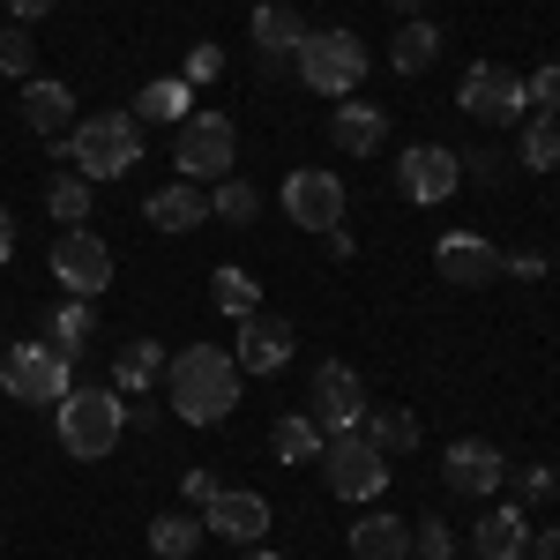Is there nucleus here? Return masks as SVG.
Wrapping results in <instances>:
<instances>
[{
  "label": "nucleus",
  "mask_w": 560,
  "mask_h": 560,
  "mask_svg": "<svg viewBox=\"0 0 560 560\" xmlns=\"http://www.w3.org/2000/svg\"><path fill=\"white\" fill-rule=\"evenodd\" d=\"M433 269H441L448 284L478 292V284H493V277H501V247H493V240H478V232H448V240L433 247Z\"/></svg>",
  "instance_id": "ddd939ff"
},
{
  "label": "nucleus",
  "mask_w": 560,
  "mask_h": 560,
  "mask_svg": "<svg viewBox=\"0 0 560 560\" xmlns=\"http://www.w3.org/2000/svg\"><path fill=\"white\" fill-rule=\"evenodd\" d=\"M366 441H374V448H382V456H396V448H419V419H411V411H366Z\"/></svg>",
  "instance_id": "c756f323"
},
{
  "label": "nucleus",
  "mask_w": 560,
  "mask_h": 560,
  "mask_svg": "<svg viewBox=\"0 0 560 560\" xmlns=\"http://www.w3.org/2000/svg\"><path fill=\"white\" fill-rule=\"evenodd\" d=\"M187 105H195V90L179 83V75H158V83H142V97H135V120L142 128H187Z\"/></svg>",
  "instance_id": "aec40b11"
},
{
  "label": "nucleus",
  "mask_w": 560,
  "mask_h": 560,
  "mask_svg": "<svg viewBox=\"0 0 560 560\" xmlns=\"http://www.w3.org/2000/svg\"><path fill=\"white\" fill-rule=\"evenodd\" d=\"M411 560H456V530L433 523V516H419L411 523Z\"/></svg>",
  "instance_id": "f704fd0d"
},
{
  "label": "nucleus",
  "mask_w": 560,
  "mask_h": 560,
  "mask_svg": "<svg viewBox=\"0 0 560 560\" xmlns=\"http://www.w3.org/2000/svg\"><path fill=\"white\" fill-rule=\"evenodd\" d=\"M351 553L359 560H411V516H388V509L359 516L351 523Z\"/></svg>",
  "instance_id": "a211bd4d"
},
{
  "label": "nucleus",
  "mask_w": 560,
  "mask_h": 560,
  "mask_svg": "<svg viewBox=\"0 0 560 560\" xmlns=\"http://www.w3.org/2000/svg\"><path fill=\"white\" fill-rule=\"evenodd\" d=\"M284 210L300 232H337L345 224V179L337 173H292L284 179Z\"/></svg>",
  "instance_id": "f8f14e48"
},
{
  "label": "nucleus",
  "mask_w": 560,
  "mask_h": 560,
  "mask_svg": "<svg viewBox=\"0 0 560 560\" xmlns=\"http://www.w3.org/2000/svg\"><path fill=\"white\" fill-rule=\"evenodd\" d=\"M210 300H217V314L247 322V314H255V300H261V284L247 277V269H217V277H210Z\"/></svg>",
  "instance_id": "c85d7f7f"
},
{
  "label": "nucleus",
  "mask_w": 560,
  "mask_h": 560,
  "mask_svg": "<svg viewBox=\"0 0 560 560\" xmlns=\"http://www.w3.org/2000/svg\"><path fill=\"white\" fill-rule=\"evenodd\" d=\"M0 382L15 404H60L68 388H75V359L60 345H15L0 359Z\"/></svg>",
  "instance_id": "0eeeda50"
},
{
  "label": "nucleus",
  "mask_w": 560,
  "mask_h": 560,
  "mask_svg": "<svg viewBox=\"0 0 560 560\" xmlns=\"http://www.w3.org/2000/svg\"><path fill=\"white\" fill-rule=\"evenodd\" d=\"M329 135H337V150H351V158H366V150H382V105H337V120H329Z\"/></svg>",
  "instance_id": "b1692460"
},
{
  "label": "nucleus",
  "mask_w": 560,
  "mask_h": 560,
  "mask_svg": "<svg viewBox=\"0 0 560 560\" xmlns=\"http://www.w3.org/2000/svg\"><path fill=\"white\" fill-rule=\"evenodd\" d=\"M45 210H52V224H83L90 217V179L83 173H52L45 179Z\"/></svg>",
  "instance_id": "cd10ccee"
},
{
  "label": "nucleus",
  "mask_w": 560,
  "mask_h": 560,
  "mask_svg": "<svg viewBox=\"0 0 560 560\" xmlns=\"http://www.w3.org/2000/svg\"><path fill=\"white\" fill-rule=\"evenodd\" d=\"M142 217H150L158 232H195V224L210 217V202H202V195H195L187 179H173V187H158V195L142 202Z\"/></svg>",
  "instance_id": "412c9836"
},
{
  "label": "nucleus",
  "mask_w": 560,
  "mask_h": 560,
  "mask_svg": "<svg viewBox=\"0 0 560 560\" xmlns=\"http://www.w3.org/2000/svg\"><path fill=\"white\" fill-rule=\"evenodd\" d=\"M68 165L97 187V179H128L142 165V120L135 113H90L68 128Z\"/></svg>",
  "instance_id": "f03ea898"
},
{
  "label": "nucleus",
  "mask_w": 560,
  "mask_h": 560,
  "mask_svg": "<svg viewBox=\"0 0 560 560\" xmlns=\"http://www.w3.org/2000/svg\"><path fill=\"white\" fill-rule=\"evenodd\" d=\"M269 448H277V464H322V448H329V433L314 427L306 411H284V419L269 427Z\"/></svg>",
  "instance_id": "4be33fe9"
},
{
  "label": "nucleus",
  "mask_w": 560,
  "mask_h": 560,
  "mask_svg": "<svg viewBox=\"0 0 560 560\" xmlns=\"http://www.w3.org/2000/svg\"><path fill=\"white\" fill-rule=\"evenodd\" d=\"M396 187H404V202H448L464 187V158L448 142H411L396 165Z\"/></svg>",
  "instance_id": "1a4fd4ad"
},
{
  "label": "nucleus",
  "mask_w": 560,
  "mask_h": 560,
  "mask_svg": "<svg viewBox=\"0 0 560 560\" xmlns=\"http://www.w3.org/2000/svg\"><path fill=\"white\" fill-rule=\"evenodd\" d=\"M15 255V224H8V210H0V261Z\"/></svg>",
  "instance_id": "37998d69"
},
{
  "label": "nucleus",
  "mask_w": 560,
  "mask_h": 560,
  "mask_svg": "<svg viewBox=\"0 0 560 560\" xmlns=\"http://www.w3.org/2000/svg\"><path fill=\"white\" fill-rule=\"evenodd\" d=\"M165 374V345H150V337H135L128 351H120V366H113V388L120 396H135V388H150Z\"/></svg>",
  "instance_id": "bb28decb"
},
{
  "label": "nucleus",
  "mask_w": 560,
  "mask_h": 560,
  "mask_svg": "<svg viewBox=\"0 0 560 560\" xmlns=\"http://www.w3.org/2000/svg\"><path fill=\"white\" fill-rule=\"evenodd\" d=\"M501 269H516V277H538V269H546V255H530V247H523V255H501Z\"/></svg>",
  "instance_id": "58836bf2"
},
{
  "label": "nucleus",
  "mask_w": 560,
  "mask_h": 560,
  "mask_svg": "<svg viewBox=\"0 0 560 560\" xmlns=\"http://www.w3.org/2000/svg\"><path fill=\"white\" fill-rule=\"evenodd\" d=\"M179 493H187L195 509H210V501H217V478L210 471H187V486H179Z\"/></svg>",
  "instance_id": "4c0bfd02"
},
{
  "label": "nucleus",
  "mask_w": 560,
  "mask_h": 560,
  "mask_svg": "<svg viewBox=\"0 0 560 560\" xmlns=\"http://www.w3.org/2000/svg\"><path fill=\"white\" fill-rule=\"evenodd\" d=\"M523 493H530V501H546V493H553V471H538V464H530V471H523Z\"/></svg>",
  "instance_id": "ea45409f"
},
{
  "label": "nucleus",
  "mask_w": 560,
  "mask_h": 560,
  "mask_svg": "<svg viewBox=\"0 0 560 560\" xmlns=\"http://www.w3.org/2000/svg\"><path fill=\"white\" fill-rule=\"evenodd\" d=\"M173 165L179 179H232L240 165V135L224 113H187V128L173 135Z\"/></svg>",
  "instance_id": "39448f33"
},
{
  "label": "nucleus",
  "mask_w": 560,
  "mask_h": 560,
  "mask_svg": "<svg viewBox=\"0 0 560 560\" xmlns=\"http://www.w3.org/2000/svg\"><path fill=\"white\" fill-rule=\"evenodd\" d=\"M90 329H97V314H90V300H60V306H52V345L68 351V359H75V351L90 345Z\"/></svg>",
  "instance_id": "2f4dec72"
},
{
  "label": "nucleus",
  "mask_w": 560,
  "mask_h": 560,
  "mask_svg": "<svg viewBox=\"0 0 560 560\" xmlns=\"http://www.w3.org/2000/svg\"><path fill=\"white\" fill-rule=\"evenodd\" d=\"M255 45H261V52H292V45H306L300 0H261V8H255Z\"/></svg>",
  "instance_id": "5701e85b"
},
{
  "label": "nucleus",
  "mask_w": 560,
  "mask_h": 560,
  "mask_svg": "<svg viewBox=\"0 0 560 560\" xmlns=\"http://www.w3.org/2000/svg\"><path fill=\"white\" fill-rule=\"evenodd\" d=\"M314 427L322 433L366 427V388H359V374H351L345 359H322L314 366Z\"/></svg>",
  "instance_id": "9b49d317"
},
{
  "label": "nucleus",
  "mask_w": 560,
  "mask_h": 560,
  "mask_svg": "<svg viewBox=\"0 0 560 560\" xmlns=\"http://www.w3.org/2000/svg\"><path fill=\"white\" fill-rule=\"evenodd\" d=\"M530 560H560V530H538V546H530Z\"/></svg>",
  "instance_id": "a19ab883"
},
{
  "label": "nucleus",
  "mask_w": 560,
  "mask_h": 560,
  "mask_svg": "<svg viewBox=\"0 0 560 560\" xmlns=\"http://www.w3.org/2000/svg\"><path fill=\"white\" fill-rule=\"evenodd\" d=\"M441 471H448V486H456V493H471V501H478V493H493V486L509 478V456H501L493 441H456Z\"/></svg>",
  "instance_id": "dca6fc26"
},
{
  "label": "nucleus",
  "mask_w": 560,
  "mask_h": 560,
  "mask_svg": "<svg viewBox=\"0 0 560 560\" xmlns=\"http://www.w3.org/2000/svg\"><path fill=\"white\" fill-rule=\"evenodd\" d=\"M240 560H277V553H261V546H247V553H240Z\"/></svg>",
  "instance_id": "a18cd8bd"
},
{
  "label": "nucleus",
  "mask_w": 560,
  "mask_h": 560,
  "mask_svg": "<svg viewBox=\"0 0 560 560\" xmlns=\"http://www.w3.org/2000/svg\"><path fill=\"white\" fill-rule=\"evenodd\" d=\"M23 120H31V135H45V142H60V135L75 128V90L68 83H23Z\"/></svg>",
  "instance_id": "f3484780"
},
{
  "label": "nucleus",
  "mask_w": 560,
  "mask_h": 560,
  "mask_svg": "<svg viewBox=\"0 0 560 560\" xmlns=\"http://www.w3.org/2000/svg\"><path fill=\"white\" fill-rule=\"evenodd\" d=\"M210 210L224 217V224H247V217L261 210V195L247 187V179H217V195H210Z\"/></svg>",
  "instance_id": "72a5a7b5"
},
{
  "label": "nucleus",
  "mask_w": 560,
  "mask_h": 560,
  "mask_svg": "<svg viewBox=\"0 0 560 560\" xmlns=\"http://www.w3.org/2000/svg\"><path fill=\"white\" fill-rule=\"evenodd\" d=\"M523 97H530L538 113H560V68H538V75L523 83Z\"/></svg>",
  "instance_id": "c9c22d12"
},
{
  "label": "nucleus",
  "mask_w": 560,
  "mask_h": 560,
  "mask_svg": "<svg viewBox=\"0 0 560 560\" xmlns=\"http://www.w3.org/2000/svg\"><path fill=\"white\" fill-rule=\"evenodd\" d=\"M366 75V45L351 38V31H306L300 45V83L322 90V97H351Z\"/></svg>",
  "instance_id": "423d86ee"
},
{
  "label": "nucleus",
  "mask_w": 560,
  "mask_h": 560,
  "mask_svg": "<svg viewBox=\"0 0 560 560\" xmlns=\"http://www.w3.org/2000/svg\"><path fill=\"white\" fill-rule=\"evenodd\" d=\"M202 538H210V523H202V516H158V523H150V553H158V560H187Z\"/></svg>",
  "instance_id": "a878e982"
},
{
  "label": "nucleus",
  "mask_w": 560,
  "mask_h": 560,
  "mask_svg": "<svg viewBox=\"0 0 560 560\" xmlns=\"http://www.w3.org/2000/svg\"><path fill=\"white\" fill-rule=\"evenodd\" d=\"M456 105H464L471 120H486V128H516L530 97H523V75H509V68H493V60H486V68H471V75H464Z\"/></svg>",
  "instance_id": "9d476101"
},
{
  "label": "nucleus",
  "mask_w": 560,
  "mask_h": 560,
  "mask_svg": "<svg viewBox=\"0 0 560 560\" xmlns=\"http://www.w3.org/2000/svg\"><path fill=\"white\" fill-rule=\"evenodd\" d=\"M523 165H530V173H553L560 165V113H538V120L523 128Z\"/></svg>",
  "instance_id": "7c9ffc66"
},
{
  "label": "nucleus",
  "mask_w": 560,
  "mask_h": 560,
  "mask_svg": "<svg viewBox=\"0 0 560 560\" xmlns=\"http://www.w3.org/2000/svg\"><path fill=\"white\" fill-rule=\"evenodd\" d=\"M0 75H23V83L38 75V38H31L23 23H15V31H0Z\"/></svg>",
  "instance_id": "473e14b6"
},
{
  "label": "nucleus",
  "mask_w": 560,
  "mask_h": 560,
  "mask_svg": "<svg viewBox=\"0 0 560 560\" xmlns=\"http://www.w3.org/2000/svg\"><path fill=\"white\" fill-rule=\"evenodd\" d=\"M388 60H396V75H427L433 60H441V31H433L427 15H419V23H404V31L388 38Z\"/></svg>",
  "instance_id": "393cba45"
},
{
  "label": "nucleus",
  "mask_w": 560,
  "mask_h": 560,
  "mask_svg": "<svg viewBox=\"0 0 560 560\" xmlns=\"http://www.w3.org/2000/svg\"><path fill=\"white\" fill-rule=\"evenodd\" d=\"M388 8H396V15H419V8H427V0H388Z\"/></svg>",
  "instance_id": "c03bdc74"
},
{
  "label": "nucleus",
  "mask_w": 560,
  "mask_h": 560,
  "mask_svg": "<svg viewBox=\"0 0 560 560\" xmlns=\"http://www.w3.org/2000/svg\"><path fill=\"white\" fill-rule=\"evenodd\" d=\"M217 538H232V546H261L269 538V501L261 493H240V486H217V501L202 509Z\"/></svg>",
  "instance_id": "4468645a"
},
{
  "label": "nucleus",
  "mask_w": 560,
  "mask_h": 560,
  "mask_svg": "<svg viewBox=\"0 0 560 560\" xmlns=\"http://www.w3.org/2000/svg\"><path fill=\"white\" fill-rule=\"evenodd\" d=\"M523 546H530V523H523V509H486V516H478L471 560H516Z\"/></svg>",
  "instance_id": "6ab92c4d"
},
{
  "label": "nucleus",
  "mask_w": 560,
  "mask_h": 560,
  "mask_svg": "<svg viewBox=\"0 0 560 560\" xmlns=\"http://www.w3.org/2000/svg\"><path fill=\"white\" fill-rule=\"evenodd\" d=\"M187 75H195V83H210V75H224V52H217V45H195V60H187Z\"/></svg>",
  "instance_id": "e433bc0d"
},
{
  "label": "nucleus",
  "mask_w": 560,
  "mask_h": 560,
  "mask_svg": "<svg viewBox=\"0 0 560 560\" xmlns=\"http://www.w3.org/2000/svg\"><path fill=\"white\" fill-rule=\"evenodd\" d=\"M8 8H15V15H23V23H31V15H52V8H60V0H8Z\"/></svg>",
  "instance_id": "79ce46f5"
},
{
  "label": "nucleus",
  "mask_w": 560,
  "mask_h": 560,
  "mask_svg": "<svg viewBox=\"0 0 560 560\" xmlns=\"http://www.w3.org/2000/svg\"><path fill=\"white\" fill-rule=\"evenodd\" d=\"M52 411H60V448H68L75 464H97V456L120 448V427H128L120 388H68Z\"/></svg>",
  "instance_id": "7ed1b4c3"
},
{
  "label": "nucleus",
  "mask_w": 560,
  "mask_h": 560,
  "mask_svg": "<svg viewBox=\"0 0 560 560\" xmlns=\"http://www.w3.org/2000/svg\"><path fill=\"white\" fill-rule=\"evenodd\" d=\"M52 284H60L68 300H97V292L113 284V247H105L90 224L60 232V240H52Z\"/></svg>",
  "instance_id": "6e6552de"
},
{
  "label": "nucleus",
  "mask_w": 560,
  "mask_h": 560,
  "mask_svg": "<svg viewBox=\"0 0 560 560\" xmlns=\"http://www.w3.org/2000/svg\"><path fill=\"white\" fill-rule=\"evenodd\" d=\"M284 359H292V322L247 314V322H240V374H277Z\"/></svg>",
  "instance_id": "2eb2a0df"
},
{
  "label": "nucleus",
  "mask_w": 560,
  "mask_h": 560,
  "mask_svg": "<svg viewBox=\"0 0 560 560\" xmlns=\"http://www.w3.org/2000/svg\"><path fill=\"white\" fill-rule=\"evenodd\" d=\"M322 478H329L337 501H382V493H388V456L359 427L329 433V448H322Z\"/></svg>",
  "instance_id": "20e7f679"
},
{
  "label": "nucleus",
  "mask_w": 560,
  "mask_h": 560,
  "mask_svg": "<svg viewBox=\"0 0 560 560\" xmlns=\"http://www.w3.org/2000/svg\"><path fill=\"white\" fill-rule=\"evenodd\" d=\"M165 388H173V411L187 427H217L240 404V359L224 345H187L179 359H165Z\"/></svg>",
  "instance_id": "f257e3e1"
}]
</instances>
